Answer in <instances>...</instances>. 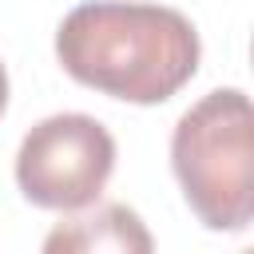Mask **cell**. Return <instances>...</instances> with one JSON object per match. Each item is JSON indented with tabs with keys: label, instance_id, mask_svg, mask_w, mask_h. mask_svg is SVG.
<instances>
[{
	"label": "cell",
	"instance_id": "cell-1",
	"mask_svg": "<svg viewBox=\"0 0 254 254\" xmlns=\"http://www.w3.org/2000/svg\"><path fill=\"white\" fill-rule=\"evenodd\" d=\"M198 32L179 8L139 0H91L56 28L60 67L123 103H167L198 71Z\"/></svg>",
	"mask_w": 254,
	"mask_h": 254
},
{
	"label": "cell",
	"instance_id": "cell-2",
	"mask_svg": "<svg viewBox=\"0 0 254 254\" xmlns=\"http://www.w3.org/2000/svg\"><path fill=\"white\" fill-rule=\"evenodd\" d=\"M171 171L206 230L238 234L254 218V111L242 87H214L171 131Z\"/></svg>",
	"mask_w": 254,
	"mask_h": 254
},
{
	"label": "cell",
	"instance_id": "cell-3",
	"mask_svg": "<svg viewBox=\"0 0 254 254\" xmlns=\"http://www.w3.org/2000/svg\"><path fill=\"white\" fill-rule=\"evenodd\" d=\"M115 171L111 131L83 111H60L40 119L16 151V187L40 210L91 206Z\"/></svg>",
	"mask_w": 254,
	"mask_h": 254
},
{
	"label": "cell",
	"instance_id": "cell-4",
	"mask_svg": "<svg viewBox=\"0 0 254 254\" xmlns=\"http://www.w3.org/2000/svg\"><path fill=\"white\" fill-rule=\"evenodd\" d=\"M155 242L143 226V218L123 206V202H91L79 210H67V218L44 238L48 254L75 250V254H95V250H115V254H147Z\"/></svg>",
	"mask_w": 254,
	"mask_h": 254
},
{
	"label": "cell",
	"instance_id": "cell-5",
	"mask_svg": "<svg viewBox=\"0 0 254 254\" xmlns=\"http://www.w3.org/2000/svg\"><path fill=\"white\" fill-rule=\"evenodd\" d=\"M4 107H8V71L0 64V115H4Z\"/></svg>",
	"mask_w": 254,
	"mask_h": 254
}]
</instances>
